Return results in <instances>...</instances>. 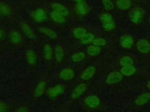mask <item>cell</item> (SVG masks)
I'll return each mask as SVG.
<instances>
[{"instance_id": "cell-26", "label": "cell", "mask_w": 150, "mask_h": 112, "mask_svg": "<svg viewBox=\"0 0 150 112\" xmlns=\"http://www.w3.org/2000/svg\"><path fill=\"white\" fill-rule=\"evenodd\" d=\"M86 55L83 51H78L73 53L70 56V60L73 62L78 63L83 61L86 58Z\"/></svg>"}, {"instance_id": "cell-19", "label": "cell", "mask_w": 150, "mask_h": 112, "mask_svg": "<svg viewBox=\"0 0 150 112\" xmlns=\"http://www.w3.org/2000/svg\"><path fill=\"white\" fill-rule=\"evenodd\" d=\"M65 57V51L63 47L60 45H57L54 48L53 57L57 64L63 62Z\"/></svg>"}, {"instance_id": "cell-9", "label": "cell", "mask_w": 150, "mask_h": 112, "mask_svg": "<svg viewBox=\"0 0 150 112\" xmlns=\"http://www.w3.org/2000/svg\"><path fill=\"white\" fill-rule=\"evenodd\" d=\"M59 76L62 81L69 82L75 78V71L72 68L66 67L60 71Z\"/></svg>"}, {"instance_id": "cell-4", "label": "cell", "mask_w": 150, "mask_h": 112, "mask_svg": "<svg viewBox=\"0 0 150 112\" xmlns=\"http://www.w3.org/2000/svg\"><path fill=\"white\" fill-rule=\"evenodd\" d=\"M31 19L37 23H44L48 17V14L46 10L43 8H37L32 10L30 13Z\"/></svg>"}, {"instance_id": "cell-14", "label": "cell", "mask_w": 150, "mask_h": 112, "mask_svg": "<svg viewBox=\"0 0 150 112\" xmlns=\"http://www.w3.org/2000/svg\"><path fill=\"white\" fill-rule=\"evenodd\" d=\"M123 79V75L120 72L112 71L108 74L105 82L108 85H112L121 82Z\"/></svg>"}, {"instance_id": "cell-16", "label": "cell", "mask_w": 150, "mask_h": 112, "mask_svg": "<svg viewBox=\"0 0 150 112\" xmlns=\"http://www.w3.org/2000/svg\"><path fill=\"white\" fill-rule=\"evenodd\" d=\"M50 7H51V10L57 12L67 18H68L70 15L69 10L67 8V6L60 2H53L51 4Z\"/></svg>"}, {"instance_id": "cell-34", "label": "cell", "mask_w": 150, "mask_h": 112, "mask_svg": "<svg viewBox=\"0 0 150 112\" xmlns=\"http://www.w3.org/2000/svg\"><path fill=\"white\" fill-rule=\"evenodd\" d=\"M93 44L98 47L104 46L107 44V41L105 38L102 37H97L95 38L93 41Z\"/></svg>"}, {"instance_id": "cell-40", "label": "cell", "mask_w": 150, "mask_h": 112, "mask_svg": "<svg viewBox=\"0 0 150 112\" xmlns=\"http://www.w3.org/2000/svg\"><path fill=\"white\" fill-rule=\"evenodd\" d=\"M149 23H150V16H149Z\"/></svg>"}, {"instance_id": "cell-38", "label": "cell", "mask_w": 150, "mask_h": 112, "mask_svg": "<svg viewBox=\"0 0 150 112\" xmlns=\"http://www.w3.org/2000/svg\"><path fill=\"white\" fill-rule=\"evenodd\" d=\"M146 86H147L148 89L149 90H150V80L148 82V83H147V84H146Z\"/></svg>"}, {"instance_id": "cell-32", "label": "cell", "mask_w": 150, "mask_h": 112, "mask_svg": "<svg viewBox=\"0 0 150 112\" xmlns=\"http://www.w3.org/2000/svg\"><path fill=\"white\" fill-rule=\"evenodd\" d=\"M119 64L121 66H124L127 65H130L134 64L133 59L128 55H124L119 60Z\"/></svg>"}, {"instance_id": "cell-33", "label": "cell", "mask_w": 150, "mask_h": 112, "mask_svg": "<svg viewBox=\"0 0 150 112\" xmlns=\"http://www.w3.org/2000/svg\"><path fill=\"white\" fill-rule=\"evenodd\" d=\"M102 28L106 32H110L115 28V23L114 22L102 23Z\"/></svg>"}, {"instance_id": "cell-29", "label": "cell", "mask_w": 150, "mask_h": 112, "mask_svg": "<svg viewBox=\"0 0 150 112\" xmlns=\"http://www.w3.org/2000/svg\"><path fill=\"white\" fill-rule=\"evenodd\" d=\"M86 52L88 55L91 57H94L97 55L101 52V47L93 44L90 45L87 47Z\"/></svg>"}, {"instance_id": "cell-31", "label": "cell", "mask_w": 150, "mask_h": 112, "mask_svg": "<svg viewBox=\"0 0 150 112\" xmlns=\"http://www.w3.org/2000/svg\"><path fill=\"white\" fill-rule=\"evenodd\" d=\"M99 20L101 23L114 22L112 16L108 12H103L100 13L99 15Z\"/></svg>"}, {"instance_id": "cell-8", "label": "cell", "mask_w": 150, "mask_h": 112, "mask_svg": "<svg viewBox=\"0 0 150 112\" xmlns=\"http://www.w3.org/2000/svg\"><path fill=\"white\" fill-rule=\"evenodd\" d=\"M73 10L76 15L79 17H84L89 12V7L88 5L83 1L75 4Z\"/></svg>"}, {"instance_id": "cell-12", "label": "cell", "mask_w": 150, "mask_h": 112, "mask_svg": "<svg viewBox=\"0 0 150 112\" xmlns=\"http://www.w3.org/2000/svg\"><path fill=\"white\" fill-rule=\"evenodd\" d=\"M0 15L1 18L11 19L13 16V10L11 6L5 2L0 1Z\"/></svg>"}, {"instance_id": "cell-22", "label": "cell", "mask_w": 150, "mask_h": 112, "mask_svg": "<svg viewBox=\"0 0 150 112\" xmlns=\"http://www.w3.org/2000/svg\"><path fill=\"white\" fill-rule=\"evenodd\" d=\"M150 100V92H145L139 95L135 100L134 104L136 106H143Z\"/></svg>"}, {"instance_id": "cell-17", "label": "cell", "mask_w": 150, "mask_h": 112, "mask_svg": "<svg viewBox=\"0 0 150 112\" xmlns=\"http://www.w3.org/2000/svg\"><path fill=\"white\" fill-rule=\"evenodd\" d=\"M96 68L93 65H90L84 69L80 74V78L83 81H87L91 79L95 75Z\"/></svg>"}, {"instance_id": "cell-13", "label": "cell", "mask_w": 150, "mask_h": 112, "mask_svg": "<svg viewBox=\"0 0 150 112\" xmlns=\"http://www.w3.org/2000/svg\"><path fill=\"white\" fill-rule=\"evenodd\" d=\"M8 38L11 43L15 46H18L21 44L23 40L21 33L16 29H13L10 31Z\"/></svg>"}, {"instance_id": "cell-30", "label": "cell", "mask_w": 150, "mask_h": 112, "mask_svg": "<svg viewBox=\"0 0 150 112\" xmlns=\"http://www.w3.org/2000/svg\"><path fill=\"white\" fill-rule=\"evenodd\" d=\"M95 38V36L92 33H87L82 38L80 39V42L83 45H87L92 43L94 39Z\"/></svg>"}, {"instance_id": "cell-27", "label": "cell", "mask_w": 150, "mask_h": 112, "mask_svg": "<svg viewBox=\"0 0 150 112\" xmlns=\"http://www.w3.org/2000/svg\"><path fill=\"white\" fill-rule=\"evenodd\" d=\"M115 5L119 9L121 10H126L130 8L131 2L130 0H116Z\"/></svg>"}, {"instance_id": "cell-21", "label": "cell", "mask_w": 150, "mask_h": 112, "mask_svg": "<svg viewBox=\"0 0 150 112\" xmlns=\"http://www.w3.org/2000/svg\"><path fill=\"white\" fill-rule=\"evenodd\" d=\"M134 38L128 34H125L121 37L120 40V43L121 46L125 49H129L131 48L134 44Z\"/></svg>"}, {"instance_id": "cell-6", "label": "cell", "mask_w": 150, "mask_h": 112, "mask_svg": "<svg viewBox=\"0 0 150 112\" xmlns=\"http://www.w3.org/2000/svg\"><path fill=\"white\" fill-rule=\"evenodd\" d=\"M25 57L28 65L31 68L35 67L38 63V57L35 51L29 49L25 51Z\"/></svg>"}, {"instance_id": "cell-24", "label": "cell", "mask_w": 150, "mask_h": 112, "mask_svg": "<svg viewBox=\"0 0 150 112\" xmlns=\"http://www.w3.org/2000/svg\"><path fill=\"white\" fill-rule=\"evenodd\" d=\"M87 33V30L84 27L79 26V27H76L73 29V30L71 32V34L74 38L80 40Z\"/></svg>"}, {"instance_id": "cell-18", "label": "cell", "mask_w": 150, "mask_h": 112, "mask_svg": "<svg viewBox=\"0 0 150 112\" xmlns=\"http://www.w3.org/2000/svg\"><path fill=\"white\" fill-rule=\"evenodd\" d=\"M42 54L43 59L46 62H50L53 58L54 49L49 43H45L43 46Z\"/></svg>"}, {"instance_id": "cell-3", "label": "cell", "mask_w": 150, "mask_h": 112, "mask_svg": "<svg viewBox=\"0 0 150 112\" xmlns=\"http://www.w3.org/2000/svg\"><path fill=\"white\" fill-rule=\"evenodd\" d=\"M87 85L84 82H81L75 86L71 90L69 98L71 101L79 100L87 90Z\"/></svg>"}, {"instance_id": "cell-37", "label": "cell", "mask_w": 150, "mask_h": 112, "mask_svg": "<svg viewBox=\"0 0 150 112\" xmlns=\"http://www.w3.org/2000/svg\"><path fill=\"white\" fill-rule=\"evenodd\" d=\"M73 2L76 4V3H79V2H81L84 1V0H71Z\"/></svg>"}, {"instance_id": "cell-36", "label": "cell", "mask_w": 150, "mask_h": 112, "mask_svg": "<svg viewBox=\"0 0 150 112\" xmlns=\"http://www.w3.org/2000/svg\"><path fill=\"white\" fill-rule=\"evenodd\" d=\"M5 37H6L5 31L2 28L0 27V41L4 40Z\"/></svg>"}, {"instance_id": "cell-39", "label": "cell", "mask_w": 150, "mask_h": 112, "mask_svg": "<svg viewBox=\"0 0 150 112\" xmlns=\"http://www.w3.org/2000/svg\"><path fill=\"white\" fill-rule=\"evenodd\" d=\"M58 112H69V111H68L67 110H60V111H59Z\"/></svg>"}, {"instance_id": "cell-5", "label": "cell", "mask_w": 150, "mask_h": 112, "mask_svg": "<svg viewBox=\"0 0 150 112\" xmlns=\"http://www.w3.org/2000/svg\"><path fill=\"white\" fill-rule=\"evenodd\" d=\"M83 105L87 108L94 109L98 107L101 103L100 99L95 94H89L83 100Z\"/></svg>"}, {"instance_id": "cell-23", "label": "cell", "mask_w": 150, "mask_h": 112, "mask_svg": "<svg viewBox=\"0 0 150 112\" xmlns=\"http://www.w3.org/2000/svg\"><path fill=\"white\" fill-rule=\"evenodd\" d=\"M16 105L0 99V112H13Z\"/></svg>"}, {"instance_id": "cell-15", "label": "cell", "mask_w": 150, "mask_h": 112, "mask_svg": "<svg viewBox=\"0 0 150 112\" xmlns=\"http://www.w3.org/2000/svg\"><path fill=\"white\" fill-rule=\"evenodd\" d=\"M136 47L138 51L143 54H148L150 52V43L145 38L139 39L136 43Z\"/></svg>"}, {"instance_id": "cell-1", "label": "cell", "mask_w": 150, "mask_h": 112, "mask_svg": "<svg viewBox=\"0 0 150 112\" xmlns=\"http://www.w3.org/2000/svg\"><path fill=\"white\" fill-rule=\"evenodd\" d=\"M67 91L66 86L63 83H56L47 89L46 96L49 101L55 102L62 99Z\"/></svg>"}, {"instance_id": "cell-35", "label": "cell", "mask_w": 150, "mask_h": 112, "mask_svg": "<svg viewBox=\"0 0 150 112\" xmlns=\"http://www.w3.org/2000/svg\"><path fill=\"white\" fill-rule=\"evenodd\" d=\"M101 2L104 8L107 10H111L114 9V6L111 0H101Z\"/></svg>"}, {"instance_id": "cell-11", "label": "cell", "mask_w": 150, "mask_h": 112, "mask_svg": "<svg viewBox=\"0 0 150 112\" xmlns=\"http://www.w3.org/2000/svg\"><path fill=\"white\" fill-rule=\"evenodd\" d=\"M49 16L53 23L57 24H64L67 22V17L53 10H50L49 12Z\"/></svg>"}, {"instance_id": "cell-41", "label": "cell", "mask_w": 150, "mask_h": 112, "mask_svg": "<svg viewBox=\"0 0 150 112\" xmlns=\"http://www.w3.org/2000/svg\"><path fill=\"white\" fill-rule=\"evenodd\" d=\"M1 18V15H0V18Z\"/></svg>"}, {"instance_id": "cell-20", "label": "cell", "mask_w": 150, "mask_h": 112, "mask_svg": "<svg viewBox=\"0 0 150 112\" xmlns=\"http://www.w3.org/2000/svg\"><path fill=\"white\" fill-rule=\"evenodd\" d=\"M38 30L41 34H43L50 39L56 40L58 38V34L57 32L49 27L41 26L38 28Z\"/></svg>"}, {"instance_id": "cell-25", "label": "cell", "mask_w": 150, "mask_h": 112, "mask_svg": "<svg viewBox=\"0 0 150 112\" xmlns=\"http://www.w3.org/2000/svg\"><path fill=\"white\" fill-rule=\"evenodd\" d=\"M137 71V69L133 65L122 66L120 69V72L123 76H130L134 75Z\"/></svg>"}, {"instance_id": "cell-28", "label": "cell", "mask_w": 150, "mask_h": 112, "mask_svg": "<svg viewBox=\"0 0 150 112\" xmlns=\"http://www.w3.org/2000/svg\"><path fill=\"white\" fill-rule=\"evenodd\" d=\"M13 112H32L30 110V106L28 103H21L16 105Z\"/></svg>"}, {"instance_id": "cell-10", "label": "cell", "mask_w": 150, "mask_h": 112, "mask_svg": "<svg viewBox=\"0 0 150 112\" xmlns=\"http://www.w3.org/2000/svg\"><path fill=\"white\" fill-rule=\"evenodd\" d=\"M19 27L22 32L25 34V36L30 40H35L36 38V35L29 26V24L26 22H21L19 23Z\"/></svg>"}, {"instance_id": "cell-2", "label": "cell", "mask_w": 150, "mask_h": 112, "mask_svg": "<svg viewBox=\"0 0 150 112\" xmlns=\"http://www.w3.org/2000/svg\"><path fill=\"white\" fill-rule=\"evenodd\" d=\"M47 88V83L46 80H41L39 81L33 90L32 93V99L34 101L39 100L45 94L46 95Z\"/></svg>"}, {"instance_id": "cell-7", "label": "cell", "mask_w": 150, "mask_h": 112, "mask_svg": "<svg viewBox=\"0 0 150 112\" xmlns=\"http://www.w3.org/2000/svg\"><path fill=\"white\" fill-rule=\"evenodd\" d=\"M144 18V11L142 8L137 7L132 10L129 14V19L132 23L135 24H139Z\"/></svg>"}]
</instances>
